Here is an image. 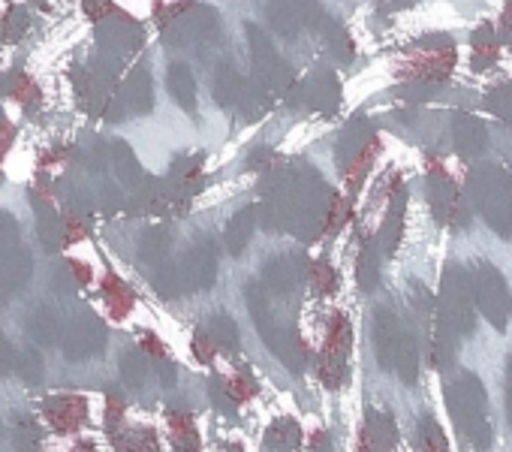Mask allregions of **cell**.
<instances>
[{
  "label": "cell",
  "instance_id": "8",
  "mask_svg": "<svg viewBox=\"0 0 512 452\" xmlns=\"http://www.w3.org/2000/svg\"><path fill=\"white\" fill-rule=\"evenodd\" d=\"M476 202H479L482 214L488 217L491 230H497L503 239H509L512 236V181L503 178V172H488L476 190Z\"/></svg>",
  "mask_w": 512,
  "mask_h": 452
},
{
  "label": "cell",
  "instance_id": "6",
  "mask_svg": "<svg viewBox=\"0 0 512 452\" xmlns=\"http://www.w3.org/2000/svg\"><path fill=\"white\" fill-rule=\"evenodd\" d=\"M350 323L344 314H332V323H329V332H326V344L320 350V359H317V374L320 380L329 386V389H341L347 383V362H350Z\"/></svg>",
  "mask_w": 512,
  "mask_h": 452
},
{
  "label": "cell",
  "instance_id": "26",
  "mask_svg": "<svg viewBox=\"0 0 512 452\" xmlns=\"http://www.w3.org/2000/svg\"><path fill=\"white\" fill-rule=\"evenodd\" d=\"M311 278H314L317 296H335V290L341 287V278H338V272H335L329 263H317V266L311 269Z\"/></svg>",
  "mask_w": 512,
  "mask_h": 452
},
{
  "label": "cell",
  "instance_id": "31",
  "mask_svg": "<svg viewBox=\"0 0 512 452\" xmlns=\"http://www.w3.org/2000/svg\"><path fill=\"white\" fill-rule=\"evenodd\" d=\"M16 362H19L16 347L10 344V338H7L4 332H0V377L13 374V371H16Z\"/></svg>",
  "mask_w": 512,
  "mask_h": 452
},
{
  "label": "cell",
  "instance_id": "25",
  "mask_svg": "<svg viewBox=\"0 0 512 452\" xmlns=\"http://www.w3.org/2000/svg\"><path fill=\"white\" fill-rule=\"evenodd\" d=\"M16 374H19V377H25L28 383H37V380L43 377V356H40V350H37V347H25V350L19 353Z\"/></svg>",
  "mask_w": 512,
  "mask_h": 452
},
{
  "label": "cell",
  "instance_id": "2",
  "mask_svg": "<svg viewBox=\"0 0 512 452\" xmlns=\"http://www.w3.org/2000/svg\"><path fill=\"white\" fill-rule=\"evenodd\" d=\"M244 296H247V308H250L253 326H256V332L263 335L266 347H269L290 371H302V368H305V359H308V350H305V344L299 341L296 329H293L290 323H284V317L275 314V308L269 305V293H266L260 284H247V287H244Z\"/></svg>",
  "mask_w": 512,
  "mask_h": 452
},
{
  "label": "cell",
  "instance_id": "12",
  "mask_svg": "<svg viewBox=\"0 0 512 452\" xmlns=\"http://www.w3.org/2000/svg\"><path fill=\"white\" fill-rule=\"evenodd\" d=\"M187 290H208L217 278V254L211 242H199L187 251V257L178 263Z\"/></svg>",
  "mask_w": 512,
  "mask_h": 452
},
{
  "label": "cell",
  "instance_id": "14",
  "mask_svg": "<svg viewBox=\"0 0 512 452\" xmlns=\"http://www.w3.org/2000/svg\"><path fill=\"white\" fill-rule=\"evenodd\" d=\"M46 416L52 419V425L58 431H73L85 422L88 416V404L82 398L73 395H61V398H49L46 401Z\"/></svg>",
  "mask_w": 512,
  "mask_h": 452
},
{
  "label": "cell",
  "instance_id": "23",
  "mask_svg": "<svg viewBox=\"0 0 512 452\" xmlns=\"http://www.w3.org/2000/svg\"><path fill=\"white\" fill-rule=\"evenodd\" d=\"M13 449L16 452H40V425L28 416L16 419L13 425Z\"/></svg>",
  "mask_w": 512,
  "mask_h": 452
},
{
  "label": "cell",
  "instance_id": "13",
  "mask_svg": "<svg viewBox=\"0 0 512 452\" xmlns=\"http://www.w3.org/2000/svg\"><path fill=\"white\" fill-rule=\"evenodd\" d=\"M64 323L61 314L52 308V305H40L37 311H31L25 329H28V338L40 347H49V344H61V335H64Z\"/></svg>",
  "mask_w": 512,
  "mask_h": 452
},
{
  "label": "cell",
  "instance_id": "20",
  "mask_svg": "<svg viewBox=\"0 0 512 452\" xmlns=\"http://www.w3.org/2000/svg\"><path fill=\"white\" fill-rule=\"evenodd\" d=\"M148 374H151V365H148V359L139 350H130V353L121 356V377H124V383L130 389H142Z\"/></svg>",
  "mask_w": 512,
  "mask_h": 452
},
{
  "label": "cell",
  "instance_id": "27",
  "mask_svg": "<svg viewBox=\"0 0 512 452\" xmlns=\"http://www.w3.org/2000/svg\"><path fill=\"white\" fill-rule=\"evenodd\" d=\"M208 389H211V401L223 410V413H235L238 410V398H235V392H232V386H229V380H223V377H214L211 383H208Z\"/></svg>",
  "mask_w": 512,
  "mask_h": 452
},
{
  "label": "cell",
  "instance_id": "3",
  "mask_svg": "<svg viewBox=\"0 0 512 452\" xmlns=\"http://www.w3.org/2000/svg\"><path fill=\"white\" fill-rule=\"evenodd\" d=\"M374 350L383 371H395L404 383H416L419 347L413 332L392 308H377L374 314Z\"/></svg>",
  "mask_w": 512,
  "mask_h": 452
},
{
  "label": "cell",
  "instance_id": "9",
  "mask_svg": "<svg viewBox=\"0 0 512 452\" xmlns=\"http://www.w3.org/2000/svg\"><path fill=\"white\" fill-rule=\"evenodd\" d=\"M398 443V425L392 413L386 410H368L362 431H359V449L356 452H392Z\"/></svg>",
  "mask_w": 512,
  "mask_h": 452
},
{
  "label": "cell",
  "instance_id": "18",
  "mask_svg": "<svg viewBox=\"0 0 512 452\" xmlns=\"http://www.w3.org/2000/svg\"><path fill=\"white\" fill-rule=\"evenodd\" d=\"M416 437H419V449H422V452H449L446 434H443L440 422H437L431 413H422V416H419Z\"/></svg>",
  "mask_w": 512,
  "mask_h": 452
},
{
  "label": "cell",
  "instance_id": "15",
  "mask_svg": "<svg viewBox=\"0 0 512 452\" xmlns=\"http://www.w3.org/2000/svg\"><path fill=\"white\" fill-rule=\"evenodd\" d=\"M299 440H302V428L290 416L272 422V428L266 431V449L269 452H293L299 446Z\"/></svg>",
  "mask_w": 512,
  "mask_h": 452
},
{
  "label": "cell",
  "instance_id": "36",
  "mask_svg": "<svg viewBox=\"0 0 512 452\" xmlns=\"http://www.w3.org/2000/svg\"><path fill=\"white\" fill-rule=\"evenodd\" d=\"M73 452H97V449H94L91 443H79V446H76Z\"/></svg>",
  "mask_w": 512,
  "mask_h": 452
},
{
  "label": "cell",
  "instance_id": "33",
  "mask_svg": "<svg viewBox=\"0 0 512 452\" xmlns=\"http://www.w3.org/2000/svg\"><path fill=\"white\" fill-rule=\"evenodd\" d=\"M154 371H157V377H160L163 386H175V365H169L166 359H160Z\"/></svg>",
  "mask_w": 512,
  "mask_h": 452
},
{
  "label": "cell",
  "instance_id": "34",
  "mask_svg": "<svg viewBox=\"0 0 512 452\" xmlns=\"http://www.w3.org/2000/svg\"><path fill=\"white\" fill-rule=\"evenodd\" d=\"M506 413H509V425H512V356L506 362Z\"/></svg>",
  "mask_w": 512,
  "mask_h": 452
},
{
  "label": "cell",
  "instance_id": "29",
  "mask_svg": "<svg viewBox=\"0 0 512 452\" xmlns=\"http://www.w3.org/2000/svg\"><path fill=\"white\" fill-rule=\"evenodd\" d=\"M37 230H40V239L46 242L49 251H55V248L61 245V223H58L55 214L43 211V217H40V223H37Z\"/></svg>",
  "mask_w": 512,
  "mask_h": 452
},
{
  "label": "cell",
  "instance_id": "4",
  "mask_svg": "<svg viewBox=\"0 0 512 452\" xmlns=\"http://www.w3.org/2000/svg\"><path fill=\"white\" fill-rule=\"evenodd\" d=\"M473 287H470V275L458 266H449L443 272V284H440V296L434 302V326L449 332L452 338L458 335H470L473 332Z\"/></svg>",
  "mask_w": 512,
  "mask_h": 452
},
{
  "label": "cell",
  "instance_id": "28",
  "mask_svg": "<svg viewBox=\"0 0 512 452\" xmlns=\"http://www.w3.org/2000/svg\"><path fill=\"white\" fill-rule=\"evenodd\" d=\"M19 236H22L19 223H16L10 214L0 211V254L16 251V245H19Z\"/></svg>",
  "mask_w": 512,
  "mask_h": 452
},
{
  "label": "cell",
  "instance_id": "21",
  "mask_svg": "<svg viewBox=\"0 0 512 452\" xmlns=\"http://www.w3.org/2000/svg\"><path fill=\"white\" fill-rule=\"evenodd\" d=\"M115 446H118V452H160L157 434L151 428H130L124 434H118Z\"/></svg>",
  "mask_w": 512,
  "mask_h": 452
},
{
  "label": "cell",
  "instance_id": "24",
  "mask_svg": "<svg viewBox=\"0 0 512 452\" xmlns=\"http://www.w3.org/2000/svg\"><path fill=\"white\" fill-rule=\"evenodd\" d=\"M166 251H169V236H166L163 230H151V233L142 239V251H139V257L157 269V266H163V263H166Z\"/></svg>",
  "mask_w": 512,
  "mask_h": 452
},
{
  "label": "cell",
  "instance_id": "30",
  "mask_svg": "<svg viewBox=\"0 0 512 452\" xmlns=\"http://www.w3.org/2000/svg\"><path fill=\"white\" fill-rule=\"evenodd\" d=\"M169 85H172V91H175V97L181 100V106H193V85H190V76L184 73V70H175L172 73V79H169Z\"/></svg>",
  "mask_w": 512,
  "mask_h": 452
},
{
  "label": "cell",
  "instance_id": "35",
  "mask_svg": "<svg viewBox=\"0 0 512 452\" xmlns=\"http://www.w3.org/2000/svg\"><path fill=\"white\" fill-rule=\"evenodd\" d=\"M311 449H314V452H332V443H329V434H326V431H320V434H314V440H311Z\"/></svg>",
  "mask_w": 512,
  "mask_h": 452
},
{
  "label": "cell",
  "instance_id": "10",
  "mask_svg": "<svg viewBox=\"0 0 512 452\" xmlns=\"http://www.w3.org/2000/svg\"><path fill=\"white\" fill-rule=\"evenodd\" d=\"M308 275L305 257H275L263 266V284L275 296H290Z\"/></svg>",
  "mask_w": 512,
  "mask_h": 452
},
{
  "label": "cell",
  "instance_id": "19",
  "mask_svg": "<svg viewBox=\"0 0 512 452\" xmlns=\"http://www.w3.org/2000/svg\"><path fill=\"white\" fill-rule=\"evenodd\" d=\"M356 278H359V287L365 293H374L377 284H380V257L374 251V245H365L362 254H359V263H356Z\"/></svg>",
  "mask_w": 512,
  "mask_h": 452
},
{
  "label": "cell",
  "instance_id": "22",
  "mask_svg": "<svg viewBox=\"0 0 512 452\" xmlns=\"http://www.w3.org/2000/svg\"><path fill=\"white\" fill-rule=\"evenodd\" d=\"M250 230H253V211H241L232 217V223L226 226V248L229 254H241L244 245L250 242Z\"/></svg>",
  "mask_w": 512,
  "mask_h": 452
},
{
  "label": "cell",
  "instance_id": "32",
  "mask_svg": "<svg viewBox=\"0 0 512 452\" xmlns=\"http://www.w3.org/2000/svg\"><path fill=\"white\" fill-rule=\"evenodd\" d=\"M193 353H196V359H202V362H211V359H214V353H217V347L211 344V338H208L202 329L193 335Z\"/></svg>",
  "mask_w": 512,
  "mask_h": 452
},
{
  "label": "cell",
  "instance_id": "1",
  "mask_svg": "<svg viewBox=\"0 0 512 452\" xmlns=\"http://www.w3.org/2000/svg\"><path fill=\"white\" fill-rule=\"evenodd\" d=\"M446 404H449V413H452V422H455L458 434H464V440L476 452H488V446H491L488 395H485L479 377L470 374V371H461L446 386Z\"/></svg>",
  "mask_w": 512,
  "mask_h": 452
},
{
  "label": "cell",
  "instance_id": "11",
  "mask_svg": "<svg viewBox=\"0 0 512 452\" xmlns=\"http://www.w3.org/2000/svg\"><path fill=\"white\" fill-rule=\"evenodd\" d=\"M34 275V257L22 248L0 254V305H7Z\"/></svg>",
  "mask_w": 512,
  "mask_h": 452
},
{
  "label": "cell",
  "instance_id": "16",
  "mask_svg": "<svg viewBox=\"0 0 512 452\" xmlns=\"http://www.w3.org/2000/svg\"><path fill=\"white\" fill-rule=\"evenodd\" d=\"M169 428H172V446L175 452H199V431L190 419V413H169Z\"/></svg>",
  "mask_w": 512,
  "mask_h": 452
},
{
  "label": "cell",
  "instance_id": "7",
  "mask_svg": "<svg viewBox=\"0 0 512 452\" xmlns=\"http://www.w3.org/2000/svg\"><path fill=\"white\" fill-rule=\"evenodd\" d=\"M61 350L70 362H85L94 359L106 350V326L97 314L82 311L64 323L61 335Z\"/></svg>",
  "mask_w": 512,
  "mask_h": 452
},
{
  "label": "cell",
  "instance_id": "17",
  "mask_svg": "<svg viewBox=\"0 0 512 452\" xmlns=\"http://www.w3.org/2000/svg\"><path fill=\"white\" fill-rule=\"evenodd\" d=\"M202 332L211 338V344H214L217 350H235V347H238V326H235L226 314L208 317V323L202 326Z\"/></svg>",
  "mask_w": 512,
  "mask_h": 452
},
{
  "label": "cell",
  "instance_id": "5",
  "mask_svg": "<svg viewBox=\"0 0 512 452\" xmlns=\"http://www.w3.org/2000/svg\"><path fill=\"white\" fill-rule=\"evenodd\" d=\"M470 287H473V299L479 311L488 317V323L497 332H503L512 317V296H509L503 275L491 263H476L470 272Z\"/></svg>",
  "mask_w": 512,
  "mask_h": 452
}]
</instances>
